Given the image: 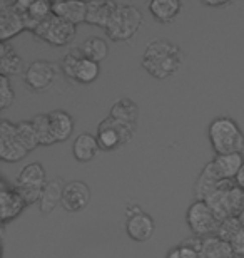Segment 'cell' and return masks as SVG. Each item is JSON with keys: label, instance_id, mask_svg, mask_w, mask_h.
<instances>
[{"label": "cell", "instance_id": "9a60e30c", "mask_svg": "<svg viewBox=\"0 0 244 258\" xmlns=\"http://www.w3.org/2000/svg\"><path fill=\"white\" fill-rule=\"evenodd\" d=\"M65 181L62 176H54L49 179L47 184L44 188L42 198L39 201V210L42 215H50L57 206L62 203V196H64L65 189Z\"/></svg>", "mask_w": 244, "mask_h": 258}, {"label": "cell", "instance_id": "5b68a950", "mask_svg": "<svg viewBox=\"0 0 244 258\" xmlns=\"http://www.w3.org/2000/svg\"><path fill=\"white\" fill-rule=\"evenodd\" d=\"M186 221H188L193 235L199 236V238L216 235L221 225V220L211 210V206L201 200H196L189 205L188 211H186Z\"/></svg>", "mask_w": 244, "mask_h": 258}, {"label": "cell", "instance_id": "d6a6232c", "mask_svg": "<svg viewBox=\"0 0 244 258\" xmlns=\"http://www.w3.org/2000/svg\"><path fill=\"white\" fill-rule=\"evenodd\" d=\"M242 228V223L239 220V216H231V218H226L221 221L219 228H217V236L226 241H229L232 236H234L237 231Z\"/></svg>", "mask_w": 244, "mask_h": 258}, {"label": "cell", "instance_id": "d590c367", "mask_svg": "<svg viewBox=\"0 0 244 258\" xmlns=\"http://www.w3.org/2000/svg\"><path fill=\"white\" fill-rule=\"evenodd\" d=\"M142 208L139 206L137 203H134V201H131V203H127L126 206V215H127V218L129 216H134V215H137V213H141Z\"/></svg>", "mask_w": 244, "mask_h": 258}, {"label": "cell", "instance_id": "1f68e13d", "mask_svg": "<svg viewBox=\"0 0 244 258\" xmlns=\"http://www.w3.org/2000/svg\"><path fill=\"white\" fill-rule=\"evenodd\" d=\"M99 74H101V64L84 57L79 62V66H77L75 81L80 82V84H91V82H94L97 79Z\"/></svg>", "mask_w": 244, "mask_h": 258}, {"label": "cell", "instance_id": "f546056e", "mask_svg": "<svg viewBox=\"0 0 244 258\" xmlns=\"http://www.w3.org/2000/svg\"><path fill=\"white\" fill-rule=\"evenodd\" d=\"M15 127H17V133H15L17 134V139L29 153L34 151L37 146H40L37 133H35V127L32 124V119H24L15 122Z\"/></svg>", "mask_w": 244, "mask_h": 258}, {"label": "cell", "instance_id": "30bf717a", "mask_svg": "<svg viewBox=\"0 0 244 258\" xmlns=\"http://www.w3.org/2000/svg\"><path fill=\"white\" fill-rule=\"evenodd\" d=\"M25 206L27 205L22 200V196L17 193L15 186H10L5 181V178H2L0 181V220H2V225L5 226L9 221L17 218Z\"/></svg>", "mask_w": 244, "mask_h": 258}, {"label": "cell", "instance_id": "f1b7e54d", "mask_svg": "<svg viewBox=\"0 0 244 258\" xmlns=\"http://www.w3.org/2000/svg\"><path fill=\"white\" fill-rule=\"evenodd\" d=\"M32 124L35 127V133H37L40 146H52V144L57 143V139L54 136V131H52V126H50L49 112L35 114L32 117Z\"/></svg>", "mask_w": 244, "mask_h": 258}, {"label": "cell", "instance_id": "7a4b0ae2", "mask_svg": "<svg viewBox=\"0 0 244 258\" xmlns=\"http://www.w3.org/2000/svg\"><path fill=\"white\" fill-rule=\"evenodd\" d=\"M207 136L216 154L242 153L244 149V133L232 117L219 116L212 119L207 127Z\"/></svg>", "mask_w": 244, "mask_h": 258}, {"label": "cell", "instance_id": "ffe728a7", "mask_svg": "<svg viewBox=\"0 0 244 258\" xmlns=\"http://www.w3.org/2000/svg\"><path fill=\"white\" fill-rule=\"evenodd\" d=\"M22 71L24 60L15 52L12 42H0V76H17Z\"/></svg>", "mask_w": 244, "mask_h": 258}, {"label": "cell", "instance_id": "cb8c5ba5", "mask_svg": "<svg viewBox=\"0 0 244 258\" xmlns=\"http://www.w3.org/2000/svg\"><path fill=\"white\" fill-rule=\"evenodd\" d=\"M149 12L152 14V17L160 24H171L174 22L176 17L181 12L183 4L179 0H152L149 2Z\"/></svg>", "mask_w": 244, "mask_h": 258}, {"label": "cell", "instance_id": "3957f363", "mask_svg": "<svg viewBox=\"0 0 244 258\" xmlns=\"http://www.w3.org/2000/svg\"><path fill=\"white\" fill-rule=\"evenodd\" d=\"M142 12L134 4H117L111 20H109L106 35L114 42H127L139 32L142 25Z\"/></svg>", "mask_w": 244, "mask_h": 258}, {"label": "cell", "instance_id": "e575fe53", "mask_svg": "<svg viewBox=\"0 0 244 258\" xmlns=\"http://www.w3.org/2000/svg\"><path fill=\"white\" fill-rule=\"evenodd\" d=\"M229 243L232 250H234V253L239 258H244V226L229 240Z\"/></svg>", "mask_w": 244, "mask_h": 258}, {"label": "cell", "instance_id": "52a82bcc", "mask_svg": "<svg viewBox=\"0 0 244 258\" xmlns=\"http://www.w3.org/2000/svg\"><path fill=\"white\" fill-rule=\"evenodd\" d=\"M75 32H77L75 24H72L62 17H57V15H52V17L44 20V22L34 30L32 35L35 39L45 40V42L50 45L62 47V45H67L74 40Z\"/></svg>", "mask_w": 244, "mask_h": 258}, {"label": "cell", "instance_id": "8992f818", "mask_svg": "<svg viewBox=\"0 0 244 258\" xmlns=\"http://www.w3.org/2000/svg\"><path fill=\"white\" fill-rule=\"evenodd\" d=\"M134 134H136V127L107 116L99 122L96 136L102 151H114V149L127 144L134 138Z\"/></svg>", "mask_w": 244, "mask_h": 258}, {"label": "cell", "instance_id": "d4e9b609", "mask_svg": "<svg viewBox=\"0 0 244 258\" xmlns=\"http://www.w3.org/2000/svg\"><path fill=\"white\" fill-rule=\"evenodd\" d=\"M202 258H239L229 241L219 238L217 235H211L202 238Z\"/></svg>", "mask_w": 244, "mask_h": 258}, {"label": "cell", "instance_id": "d6986e66", "mask_svg": "<svg viewBox=\"0 0 244 258\" xmlns=\"http://www.w3.org/2000/svg\"><path fill=\"white\" fill-rule=\"evenodd\" d=\"M109 116L116 121H121L124 124H129L137 129V121H139V106L129 97H121L111 106Z\"/></svg>", "mask_w": 244, "mask_h": 258}, {"label": "cell", "instance_id": "ba28073f", "mask_svg": "<svg viewBox=\"0 0 244 258\" xmlns=\"http://www.w3.org/2000/svg\"><path fill=\"white\" fill-rule=\"evenodd\" d=\"M57 66L55 62L47 59H37L25 67L24 81L32 91H45L54 84L57 77Z\"/></svg>", "mask_w": 244, "mask_h": 258}, {"label": "cell", "instance_id": "836d02e7", "mask_svg": "<svg viewBox=\"0 0 244 258\" xmlns=\"http://www.w3.org/2000/svg\"><path fill=\"white\" fill-rule=\"evenodd\" d=\"M15 92L10 82V77L0 76V109H7L14 104Z\"/></svg>", "mask_w": 244, "mask_h": 258}, {"label": "cell", "instance_id": "7402d4cb", "mask_svg": "<svg viewBox=\"0 0 244 258\" xmlns=\"http://www.w3.org/2000/svg\"><path fill=\"white\" fill-rule=\"evenodd\" d=\"M49 117L57 143L67 141L70 138V134L74 133V126H75L74 117H72L70 112H67L64 109H54L49 112Z\"/></svg>", "mask_w": 244, "mask_h": 258}, {"label": "cell", "instance_id": "8fae6325", "mask_svg": "<svg viewBox=\"0 0 244 258\" xmlns=\"http://www.w3.org/2000/svg\"><path fill=\"white\" fill-rule=\"evenodd\" d=\"M24 30V17L14 9L12 0H0V42H10Z\"/></svg>", "mask_w": 244, "mask_h": 258}, {"label": "cell", "instance_id": "f35d334b", "mask_svg": "<svg viewBox=\"0 0 244 258\" xmlns=\"http://www.w3.org/2000/svg\"><path fill=\"white\" fill-rule=\"evenodd\" d=\"M239 220H241V223H242V226H244V195H242V201H241V210H239Z\"/></svg>", "mask_w": 244, "mask_h": 258}, {"label": "cell", "instance_id": "7c38bea8", "mask_svg": "<svg viewBox=\"0 0 244 258\" xmlns=\"http://www.w3.org/2000/svg\"><path fill=\"white\" fill-rule=\"evenodd\" d=\"M91 201V188L80 179H74L65 184L64 196H62V208L69 213L82 211Z\"/></svg>", "mask_w": 244, "mask_h": 258}, {"label": "cell", "instance_id": "4dcf8cb0", "mask_svg": "<svg viewBox=\"0 0 244 258\" xmlns=\"http://www.w3.org/2000/svg\"><path fill=\"white\" fill-rule=\"evenodd\" d=\"M82 59H84V54H82L80 45H79V47H70L65 52L64 57H62L59 67H60L62 74H64L69 81H75L77 66H79V62H80Z\"/></svg>", "mask_w": 244, "mask_h": 258}, {"label": "cell", "instance_id": "2e32d148", "mask_svg": "<svg viewBox=\"0 0 244 258\" xmlns=\"http://www.w3.org/2000/svg\"><path fill=\"white\" fill-rule=\"evenodd\" d=\"M116 7L117 2H112V0H91L87 2L86 24L106 29Z\"/></svg>", "mask_w": 244, "mask_h": 258}, {"label": "cell", "instance_id": "ac0fdd59", "mask_svg": "<svg viewBox=\"0 0 244 258\" xmlns=\"http://www.w3.org/2000/svg\"><path fill=\"white\" fill-rule=\"evenodd\" d=\"M99 151H101V146H99L97 136L91 133H80L79 136L75 138L74 144H72L74 158L80 163L92 161L99 154Z\"/></svg>", "mask_w": 244, "mask_h": 258}, {"label": "cell", "instance_id": "8d00e7d4", "mask_svg": "<svg viewBox=\"0 0 244 258\" xmlns=\"http://www.w3.org/2000/svg\"><path fill=\"white\" fill-rule=\"evenodd\" d=\"M202 4L207 5V7H226L231 2H227V0H202Z\"/></svg>", "mask_w": 244, "mask_h": 258}, {"label": "cell", "instance_id": "83f0119b", "mask_svg": "<svg viewBox=\"0 0 244 258\" xmlns=\"http://www.w3.org/2000/svg\"><path fill=\"white\" fill-rule=\"evenodd\" d=\"M82 54L84 57L96 60V62L101 64L104 59H107L109 55V45L107 40H104L102 37H97V35H92V37H87L84 42L80 44Z\"/></svg>", "mask_w": 244, "mask_h": 258}, {"label": "cell", "instance_id": "484cf974", "mask_svg": "<svg viewBox=\"0 0 244 258\" xmlns=\"http://www.w3.org/2000/svg\"><path fill=\"white\" fill-rule=\"evenodd\" d=\"M54 15L69 20L72 24L86 22L87 2H52Z\"/></svg>", "mask_w": 244, "mask_h": 258}, {"label": "cell", "instance_id": "6da1fadb", "mask_svg": "<svg viewBox=\"0 0 244 258\" xmlns=\"http://www.w3.org/2000/svg\"><path fill=\"white\" fill-rule=\"evenodd\" d=\"M141 64L152 77L164 81L181 69L183 50L178 44H174L173 40L166 37L154 39L144 49Z\"/></svg>", "mask_w": 244, "mask_h": 258}, {"label": "cell", "instance_id": "9c48e42d", "mask_svg": "<svg viewBox=\"0 0 244 258\" xmlns=\"http://www.w3.org/2000/svg\"><path fill=\"white\" fill-rule=\"evenodd\" d=\"M15 133H17L15 122L2 119L0 122V159L5 163L20 161L29 154L27 149L20 144Z\"/></svg>", "mask_w": 244, "mask_h": 258}, {"label": "cell", "instance_id": "4fadbf2b", "mask_svg": "<svg viewBox=\"0 0 244 258\" xmlns=\"http://www.w3.org/2000/svg\"><path fill=\"white\" fill-rule=\"evenodd\" d=\"M224 181L221 178V174L217 173V169L214 166V163L209 161L204 168L201 169V173L197 174L196 181H194V196L196 200L206 201L209 196L219 188V184Z\"/></svg>", "mask_w": 244, "mask_h": 258}, {"label": "cell", "instance_id": "4316f807", "mask_svg": "<svg viewBox=\"0 0 244 258\" xmlns=\"http://www.w3.org/2000/svg\"><path fill=\"white\" fill-rule=\"evenodd\" d=\"M202 238L199 236H191L181 241L179 245L173 246L166 258H202Z\"/></svg>", "mask_w": 244, "mask_h": 258}, {"label": "cell", "instance_id": "74e56055", "mask_svg": "<svg viewBox=\"0 0 244 258\" xmlns=\"http://www.w3.org/2000/svg\"><path fill=\"white\" fill-rule=\"evenodd\" d=\"M234 181H236L237 186H239L244 191V164H242V168L239 169V173H237V176L234 178Z\"/></svg>", "mask_w": 244, "mask_h": 258}, {"label": "cell", "instance_id": "44dd1931", "mask_svg": "<svg viewBox=\"0 0 244 258\" xmlns=\"http://www.w3.org/2000/svg\"><path fill=\"white\" fill-rule=\"evenodd\" d=\"M54 15V10H52V2L47 0H32L30 7L27 10V14H24V25L25 30H30L34 32L35 29L39 27L44 20H47L49 17Z\"/></svg>", "mask_w": 244, "mask_h": 258}, {"label": "cell", "instance_id": "5bb4252c", "mask_svg": "<svg viewBox=\"0 0 244 258\" xmlns=\"http://www.w3.org/2000/svg\"><path fill=\"white\" fill-rule=\"evenodd\" d=\"M155 230V223L154 218L146 211H141V213L129 216L126 220V231L127 235L131 236L134 241H139V243H144V241L150 240V236L154 235Z\"/></svg>", "mask_w": 244, "mask_h": 258}, {"label": "cell", "instance_id": "e0dca14e", "mask_svg": "<svg viewBox=\"0 0 244 258\" xmlns=\"http://www.w3.org/2000/svg\"><path fill=\"white\" fill-rule=\"evenodd\" d=\"M47 173L45 168L40 163H29L19 171L17 186H27V188H35V189H44L47 184Z\"/></svg>", "mask_w": 244, "mask_h": 258}, {"label": "cell", "instance_id": "603a6c76", "mask_svg": "<svg viewBox=\"0 0 244 258\" xmlns=\"http://www.w3.org/2000/svg\"><path fill=\"white\" fill-rule=\"evenodd\" d=\"M217 173L222 179H234L244 164L242 153H229V154H216L212 159Z\"/></svg>", "mask_w": 244, "mask_h": 258}, {"label": "cell", "instance_id": "277c9868", "mask_svg": "<svg viewBox=\"0 0 244 258\" xmlns=\"http://www.w3.org/2000/svg\"><path fill=\"white\" fill-rule=\"evenodd\" d=\"M242 195L244 191L237 186L234 179H224L219 184V188L206 200V203L211 206V210L214 211L217 218L222 221L226 218H231V216L239 215Z\"/></svg>", "mask_w": 244, "mask_h": 258}]
</instances>
